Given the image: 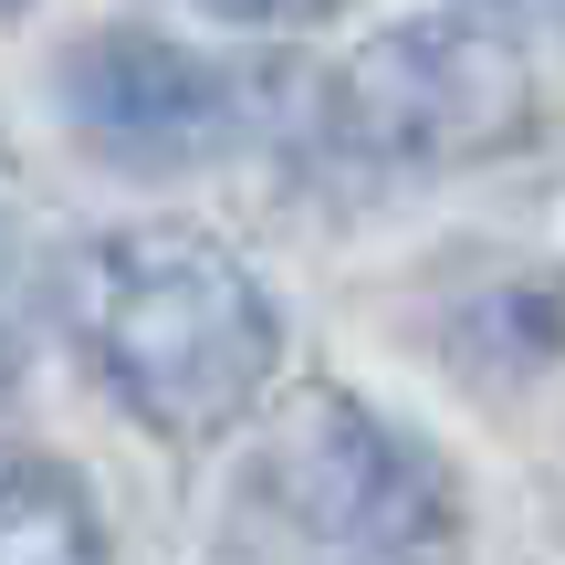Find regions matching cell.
Listing matches in <instances>:
<instances>
[{
  "label": "cell",
  "mask_w": 565,
  "mask_h": 565,
  "mask_svg": "<svg viewBox=\"0 0 565 565\" xmlns=\"http://www.w3.org/2000/svg\"><path fill=\"white\" fill-rule=\"evenodd\" d=\"M63 105L116 168H200L231 147V74H210L200 53L158 32H105L63 63Z\"/></svg>",
  "instance_id": "cell-4"
},
{
  "label": "cell",
  "mask_w": 565,
  "mask_h": 565,
  "mask_svg": "<svg viewBox=\"0 0 565 565\" xmlns=\"http://www.w3.org/2000/svg\"><path fill=\"white\" fill-rule=\"evenodd\" d=\"M0 565H116L74 471H53V461L0 471Z\"/></svg>",
  "instance_id": "cell-5"
},
{
  "label": "cell",
  "mask_w": 565,
  "mask_h": 565,
  "mask_svg": "<svg viewBox=\"0 0 565 565\" xmlns=\"http://www.w3.org/2000/svg\"><path fill=\"white\" fill-rule=\"evenodd\" d=\"M513 32H565V0H492Z\"/></svg>",
  "instance_id": "cell-7"
},
{
  "label": "cell",
  "mask_w": 565,
  "mask_h": 565,
  "mask_svg": "<svg viewBox=\"0 0 565 565\" xmlns=\"http://www.w3.org/2000/svg\"><path fill=\"white\" fill-rule=\"evenodd\" d=\"M200 11L242 21V32H303V21H324L335 0H200Z\"/></svg>",
  "instance_id": "cell-6"
},
{
  "label": "cell",
  "mask_w": 565,
  "mask_h": 565,
  "mask_svg": "<svg viewBox=\"0 0 565 565\" xmlns=\"http://www.w3.org/2000/svg\"><path fill=\"white\" fill-rule=\"evenodd\" d=\"M74 315L95 377L158 440H221L231 419H252L282 356V315L252 282V263H231L210 231H168V221L116 231L84 263Z\"/></svg>",
  "instance_id": "cell-1"
},
{
  "label": "cell",
  "mask_w": 565,
  "mask_h": 565,
  "mask_svg": "<svg viewBox=\"0 0 565 565\" xmlns=\"http://www.w3.org/2000/svg\"><path fill=\"white\" fill-rule=\"evenodd\" d=\"M11 221H21V168H11V147H0V263H11Z\"/></svg>",
  "instance_id": "cell-8"
},
{
  "label": "cell",
  "mask_w": 565,
  "mask_h": 565,
  "mask_svg": "<svg viewBox=\"0 0 565 565\" xmlns=\"http://www.w3.org/2000/svg\"><path fill=\"white\" fill-rule=\"evenodd\" d=\"M0 366H11V335H0Z\"/></svg>",
  "instance_id": "cell-9"
},
{
  "label": "cell",
  "mask_w": 565,
  "mask_h": 565,
  "mask_svg": "<svg viewBox=\"0 0 565 565\" xmlns=\"http://www.w3.org/2000/svg\"><path fill=\"white\" fill-rule=\"evenodd\" d=\"M263 503L315 565H450L461 513L419 440L356 398H303L263 440Z\"/></svg>",
  "instance_id": "cell-2"
},
{
  "label": "cell",
  "mask_w": 565,
  "mask_h": 565,
  "mask_svg": "<svg viewBox=\"0 0 565 565\" xmlns=\"http://www.w3.org/2000/svg\"><path fill=\"white\" fill-rule=\"evenodd\" d=\"M324 116L377 168H471V158H503L534 126V84L503 32L429 11V21H387L377 42H356L345 74L324 84Z\"/></svg>",
  "instance_id": "cell-3"
},
{
  "label": "cell",
  "mask_w": 565,
  "mask_h": 565,
  "mask_svg": "<svg viewBox=\"0 0 565 565\" xmlns=\"http://www.w3.org/2000/svg\"><path fill=\"white\" fill-rule=\"evenodd\" d=\"M11 11H21V0H0V21H11Z\"/></svg>",
  "instance_id": "cell-10"
}]
</instances>
